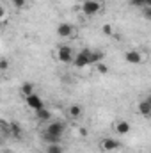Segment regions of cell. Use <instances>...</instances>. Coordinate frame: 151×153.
<instances>
[{
  "label": "cell",
  "mask_w": 151,
  "mask_h": 153,
  "mask_svg": "<svg viewBox=\"0 0 151 153\" xmlns=\"http://www.w3.org/2000/svg\"><path fill=\"white\" fill-rule=\"evenodd\" d=\"M43 139H44L48 144H59V143H61V137H55V135H48V134H43Z\"/></svg>",
  "instance_id": "16"
},
{
  "label": "cell",
  "mask_w": 151,
  "mask_h": 153,
  "mask_svg": "<svg viewBox=\"0 0 151 153\" xmlns=\"http://www.w3.org/2000/svg\"><path fill=\"white\" fill-rule=\"evenodd\" d=\"M96 68H98V73H101V75H107L110 70H109V66L107 64H103V62H98L96 64Z\"/></svg>",
  "instance_id": "18"
},
{
  "label": "cell",
  "mask_w": 151,
  "mask_h": 153,
  "mask_svg": "<svg viewBox=\"0 0 151 153\" xmlns=\"http://www.w3.org/2000/svg\"><path fill=\"white\" fill-rule=\"evenodd\" d=\"M4 14H5V11H4V7H0V20L4 18Z\"/></svg>",
  "instance_id": "24"
},
{
  "label": "cell",
  "mask_w": 151,
  "mask_h": 153,
  "mask_svg": "<svg viewBox=\"0 0 151 153\" xmlns=\"http://www.w3.org/2000/svg\"><path fill=\"white\" fill-rule=\"evenodd\" d=\"M89 53H91L89 48L80 50V53H78L76 57H73V64H75L76 68H85V66H89Z\"/></svg>",
  "instance_id": "3"
},
{
  "label": "cell",
  "mask_w": 151,
  "mask_h": 153,
  "mask_svg": "<svg viewBox=\"0 0 151 153\" xmlns=\"http://www.w3.org/2000/svg\"><path fill=\"white\" fill-rule=\"evenodd\" d=\"M101 59H103L101 52H91L89 53V64H98V62H101Z\"/></svg>",
  "instance_id": "14"
},
{
  "label": "cell",
  "mask_w": 151,
  "mask_h": 153,
  "mask_svg": "<svg viewBox=\"0 0 151 153\" xmlns=\"http://www.w3.org/2000/svg\"><path fill=\"white\" fill-rule=\"evenodd\" d=\"M137 109H139V112L144 116V117H148L151 114V98H144L139 105H137Z\"/></svg>",
  "instance_id": "9"
},
{
  "label": "cell",
  "mask_w": 151,
  "mask_h": 153,
  "mask_svg": "<svg viewBox=\"0 0 151 153\" xmlns=\"http://www.w3.org/2000/svg\"><path fill=\"white\" fill-rule=\"evenodd\" d=\"M25 4H27V0H13V5H14L16 9H23Z\"/></svg>",
  "instance_id": "21"
},
{
  "label": "cell",
  "mask_w": 151,
  "mask_h": 153,
  "mask_svg": "<svg viewBox=\"0 0 151 153\" xmlns=\"http://www.w3.org/2000/svg\"><path fill=\"white\" fill-rule=\"evenodd\" d=\"M144 5L146 7H151V0H144Z\"/></svg>",
  "instance_id": "25"
},
{
  "label": "cell",
  "mask_w": 151,
  "mask_h": 153,
  "mask_svg": "<svg viewBox=\"0 0 151 153\" xmlns=\"http://www.w3.org/2000/svg\"><path fill=\"white\" fill-rule=\"evenodd\" d=\"M101 30H103V34H105V36H112V32H114L112 25H109V23H105V25L101 27Z\"/></svg>",
  "instance_id": "19"
},
{
  "label": "cell",
  "mask_w": 151,
  "mask_h": 153,
  "mask_svg": "<svg viewBox=\"0 0 151 153\" xmlns=\"http://www.w3.org/2000/svg\"><path fill=\"white\" fill-rule=\"evenodd\" d=\"M84 114V109L78 105V103H73V105H70V116L73 117V119H80V116Z\"/></svg>",
  "instance_id": "12"
},
{
  "label": "cell",
  "mask_w": 151,
  "mask_h": 153,
  "mask_svg": "<svg viewBox=\"0 0 151 153\" xmlns=\"http://www.w3.org/2000/svg\"><path fill=\"white\" fill-rule=\"evenodd\" d=\"M78 134H80L82 137H87V128H84V126H82V128H78Z\"/></svg>",
  "instance_id": "23"
},
{
  "label": "cell",
  "mask_w": 151,
  "mask_h": 153,
  "mask_svg": "<svg viewBox=\"0 0 151 153\" xmlns=\"http://www.w3.org/2000/svg\"><path fill=\"white\" fill-rule=\"evenodd\" d=\"M7 132H9L13 137H20V135H21V128H20V125H16V123H11V125L7 126Z\"/></svg>",
  "instance_id": "15"
},
{
  "label": "cell",
  "mask_w": 151,
  "mask_h": 153,
  "mask_svg": "<svg viewBox=\"0 0 151 153\" xmlns=\"http://www.w3.org/2000/svg\"><path fill=\"white\" fill-rule=\"evenodd\" d=\"M20 91H21V94H23V96H29V94L36 93V87H34V84H32V82H25V84H21Z\"/></svg>",
  "instance_id": "13"
},
{
  "label": "cell",
  "mask_w": 151,
  "mask_h": 153,
  "mask_svg": "<svg viewBox=\"0 0 151 153\" xmlns=\"http://www.w3.org/2000/svg\"><path fill=\"white\" fill-rule=\"evenodd\" d=\"M124 59H126L128 64H141L142 62V53L137 52V50H128L124 53Z\"/></svg>",
  "instance_id": "6"
},
{
  "label": "cell",
  "mask_w": 151,
  "mask_h": 153,
  "mask_svg": "<svg viewBox=\"0 0 151 153\" xmlns=\"http://www.w3.org/2000/svg\"><path fill=\"white\" fill-rule=\"evenodd\" d=\"M36 112V117H38L39 121H50L52 119V112L48 111V109H38V111H34Z\"/></svg>",
  "instance_id": "11"
},
{
  "label": "cell",
  "mask_w": 151,
  "mask_h": 153,
  "mask_svg": "<svg viewBox=\"0 0 151 153\" xmlns=\"http://www.w3.org/2000/svg\"><path fill=\"white\" fill-rule=\"evenodd\" d=\"M64 130H66V125H64V123H61V121H52V123L46 126L44 134H48V135H55V137H62Z\"/></svg>",
  "instance_id": "2"
},
{
  "label": "cell",
  "mask_w": 151,
  "mask_h": 153,
  "mask_svg": "<svg viewBox=\"0 0 151 153\" xmlns=\"http://www.w3.org/2000/svg\"><path fill=\"white\" fill-rule=\"evenodd\" d=\"M130 123L128 121H124V119H121V121H117V125H115V132L117 134H121V135H126V134H130Z\"/></svg>",
  "instance_id": "10"
},
{
  "label": "cell",
  "mask_w": 151,
  "mask_h": 153,
  "mask_svg": "<svg viewBox=\"0 0 151 153\" xmlns=\"http://www.w3.org/2000/svg\"><path fill=\"white\" fill-rule=\"evenodd\" d=\"M100 9H101V4L98 0H85L82 4V13L85 16H96L100 13Z\"/></svg>",
  "instance_id": "1"
},
{
  "label": "cell",
  "mask_w": 151,
  "mask_h": 153,
  "mask_svg": "<svg viewBox=\"0 0 151 153\" xmlns=\"http://www.w3.org/2000/svg\"><path fill=\"white\" fill-rule=\"evenodd\" d=\"M25 102H27L29 109H32V111H38V109L44 107V102L41 100V96H38V93H32V94L25 96Z\"/></svg>",
  "instance_id": "5"
},
{
  "label": "cell",
  "mask_w": 151,
  "mask_h": 153,
  "mask_svg": "<svg viewBox=\"0 0 151 153\" xmlns=\"http://www.w3.org/2000/svg\"><path fill=\"white\" fill-rule=\"evenodd\" d=\"M57 34H59L61 38H70V36H73V25H70V23H61V25L57 27Z\"/></svg>",
  "instance_id": "7"
},
{
  "label": "cell",
  "mask_w": 151,
  "mask_h": 153,
  "mask_svg": "<svg viewBox=\"0 0 151 153\" xmlns=\"http://www.w3.org/2000/svg\"><path fill=\"white\" fill-rule=\"evenodd\" d=\"M128 2H130V4H132L133 7H139V9L146 7V5H144V0H128Z\"/></svg>",
  "instance_id": "22"
},
{
  "label": "cell",
  "mask_w": 151,
  "mask_h": 153,
  "mask_svg": "<svg viewBox=\"0 0 151 153\" xmlns=\"http://www.w3.org/2000/svg\"><path fill=\"white\" fill-rule=\"evenodd\" d=\"M5 70H9V61L5 57H2L0 59V71H5Z\"/></svg>",
  "instance_id": "20"
},
{
  "label": "cell",
  "mask_w": 151,
  "mask_h": 153,
  "mask_svg": "<svg viewBox=\"0 0 151 153\" xmlns=\"http://www.w3.org/2000/svg\"><path fill=\"white\" fill-rule=\"evenodd\" d=\"M57 59L61 61V62H73V52H71V48L70 46H66V45H62V46H59V50H57Z\"/></svg>",
  "instance_id": "4"
},
{
  "label": "cell",
  "mask_w": 151,
  "mask_h": 153,
  "mask_svg": "<svg viewBox=\"0 0 151 153\" xmlns=\"http://www.w3.org/2000/svg\"><path fill=\"white\" fill-rule=\"evenodd\" d=\"M121 144H119V141H115L112 137H107V139H103V143H101V148L105 150V152H114V150H117Z\"/></svg>",
  "instance_id": "8"
},
{
  "label": "cell",
  "mask_w": 151,
  "mask_h": 153,
  "mask_svg": "<svg viewBox=\"0 0 151 153\" xmlns=\"http://www.w3.org/2000/svg\"><path fill=\"white\" fill-rule=\"evenodd\" d=\"M46 153H62V148H61L59 144H48Z\"/></svg>",
  "instance_id": "17"
}]
</instances>
